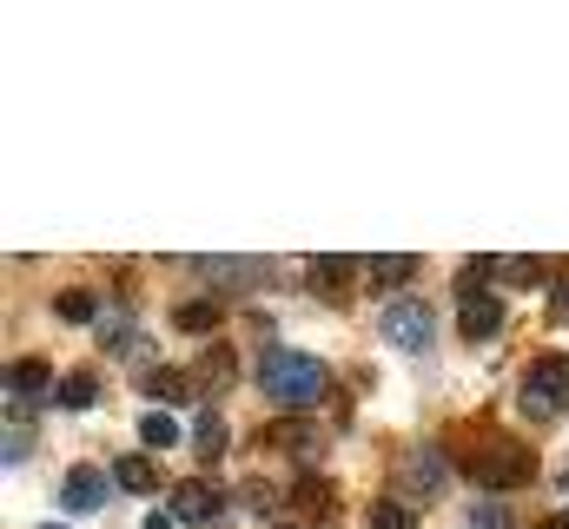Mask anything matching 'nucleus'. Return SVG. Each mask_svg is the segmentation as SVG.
Returning <instances> with one entry per match:
<instances>
[{
	"mask_svg": "<svg viewBox=\"0 0 569 529\" xmlns=\"http://www.w3.org/2000/svg\"><path fill=\"white\" fill-rule=\"evenodd\" d=\"M259 391L272 397V403H311V397H325V365L311 358V351H291V345H266V358H259Z\"/></svg>",
	"mask_w": 569,
	"mask_h": 529,
	"instance_id": "f257e3e1",
	"label": "nucleus"
},
{
	"mask_svg": "<svg viewBox=\"0 0 569 529\" xmlns=\"http://www.w3.org/2000/svg\"><path fill=\"white\" fill-rule=\"evenodd\" d=\"M463 470H470L477 483H490V490L537 483V457H530V443H517V437H483L477 450H463Z\"/></svg>",
	"mask_w": 569,
	"mask_h": 529,
	"instance_id": "f03ea898",
	"label": "nucleus"
},
{
	"mask_svg": "<svg viewBox=\"0 0 569 529\" xmlns=\"http://www.w3.org/2000/svg\"><path fill=\"white\" fill-rule=\"evenodd\" d=\"M523 417H537V423H550L557 410H569V358L563 351H543L530 371H523Z\"/></svg>",
	"mask_w": 569,
	"mask_h": 529,
	"instance_id": "7ed1b4c3",
	"label": "nucleus"
},
{
	"mask_svg": "<svg viewBox=\"0 0 569 529\" xmlns=\"http://www.w3.org/2000/svg\"><path fill=\"white\" fill-rule=\"evenodd\" d=\"M378 331H385V345H398V351H430L437 311H430L425 298H391L385 318H378Z\"/></svg>",
	"mask_w": 569,
	"mask_h": 529,
	"instance_id": "20e7f679",
	"label": "nucleus"
},
{
	"mask_svg": "<svg viewBox=\"0 0 569 529\" xmlns=\"http://www.w3.org/2000/svg\"><path fill=\"white\" fill-rule=\"evenodd\" d=\"M443 477H450V450H437V443H418L398 457V497L405 503H430L443 490Z\"/></svg>",
	"mask_w": 569,
	"mask_h": 529,
	"instance_id": "39448f33",
	"label": "nucleus"
},
{
	"mask_svg": "<svg viewBox=\"0 0 569 529\" xmlns=\"http://www.w3.org/2000/svg\"><path fill=\"white\" fill-rule=\"evenodd\" d=\"M457 291H463V338H477V345H483V338H497V331H503V318H510V311H503V298H490L477 271H463V285H457Z\"/></svg>",
	"mask_w": 569,
	"mask_h": 529,
	"instance_id": "423d86ee",
	"label": "nucleus"
},
{
	"mask_svg": "<svg viewBox=\"0 0 569 529\" xmlns=\"http://www.w3.org/2000/svg\"><path fill=\"white\" fill-rule=\"evenodd\" d=\"M107 497H113V477H107V470H93V463H73V470H67V483H60V503H67V510H80V517L107 510Z\"/></svg>",
	"mask_w": 569,
	"mask_h": 529,
	"instance_id": "0eeeda50",
	"label": "nucleus"
},
{
	"mask_svg": "<svg viewBox=\"0 0 569 529\" xmlns=\"http://www.w3.org/2000/svg\"><path fill=\"white\" fill-rule=\"evenodd\" d=\"M284 510H291V523H318V517H331V483L318 477V470H305V477H291L284 483Z\"/></svg>",
	"mask_w": 569,
	"mask_h": 529,
	"instance_id": "6e6552de",
	"label": "nucleus"
},
{
	"mask_svg": "<svg viewBox=\"0 0 569 529\" xmlns=\"http://www.w3.org/2000/svg\"><path fill=\"white\" fill-rule=\"evenodd\" d=\"M351 264H358V259H331V252H325V259L305 264V285H311L325 305H345V298H351V285H358V271H351Z\"/></svg>",
	"mask_w": 569,
	"mask_h": 529,
	"instance_id": "1a4fd4ad",
	"label": "nucleus"
},
{
	"mask_svg": "<svg viewBox=\"0 0 569 529\" xmlns=\"http://www.w3.org/2000/svg\"><path fill=\"white\" fill-rule=\"evenodd\" d=\"M219 510H226V503H219L212 483H179V490H172V517H179V523H212Z\"/></svg>",
	"mask_w": 569,
	"mask_h": 529,
	"instance_id": "9d476101",
	"label": "nucleus"
},
{
	"mask_svg": "<svg viewBox=\"0 0 569 529\" xmlns=\"http://www.w3.org/2000/svg\"><path fill=\"white\" fill-rule=\"evenodd\" d=\"M192 271H199L206 285H239V291L266 278V264L259 259H192Z\"/></svg>",
	"mask_w": 569,
	"mask_h": 529,
	"instance_id": "9b49d317",
	"label": "nucleus"
},
{
	"mask_svg": "<svg viewBox=\"0 0 569 529\" xmlns=\"http://www.w3.org/2000/svg\"><path fill=\"white\" fill-rule=\"evenodd\" d=\"M60 391L53 385V371H47V358H20V365H7V397L20 403V397H47Z\"/></svg>",
	"mask_w": 569,
	"mask_h": 529,
	"instance_id": "f8f14e48",
	"label": "nucleus"
},
{
	"mask_svg": "<svg viewBox=\"0 0 569 529\" xmlns=\"http://www.w3.org/2000/svg\"><path fill=\"white\" fill-rule=\"evenodd\" d=\"M226 443H232L226 417H219V410H199V417H192V450H199V463H219Z\"/></svg>",
	"mask_w": 569,
	"mask_h": 529,
	"instance_id": "ddd939ff",
	"label": "nucleus"
},
{
	"mask_svg": "<svg viewBox=\"0 0 569 529\" xmlns=\"http://www.w3.org/2000/svg\"><path fill=\"white\" fill-rule=\"evenodd\" d=\"M113 483H120V490H133V497H152V490H159V463L127 450V457L113 463Z\"/></svg>",
	"mask_w": 569,
	"mask_h": 529,
	"instance_id": "4468645a",
	"label": "nucleus"
},
{
	"mask_svg": "<svg viewBox=\"0 0 569 529\" xmlns=\"http://www.w3.org/2000/svg\"><path fill=\"white\" fill-rule=\"evenodd\" d=\"M140 385H146V397H159V403H186V397L199 391V385H192L186 371H172V365H152Z\"/></svg>",
	"mask_w": 569,
	"mask_h": 529,
	"instance_id": "2eb2a0df",
	"label": "nucleus"
},
{
	"mask_svg": "<svg viewBox=\"0 0 569 529\" xmlns=\"http://www.w3.org/2000/svg\"><path fill=\"white\" fill-rule=\"evenodd\" d=\"M192 371H199V378H192L199 391H206V397H219L226 385H232V351H226V345H212V351H206V358H199Z\"/></svg>",
	"mask_w": 569,
	"mask_h": 529,
	"instance_id": "dca6fc26",
	"label": "nucleus"
},
{
	"mask_svg": "<svg viewBox=\"0 0 569 529\" xmlns=\"http://www.w3.org/2000/svg\"><path fill=\"white\" fill-rule=\"evenodd\" d=\"M53 397H60L67 410H93V403H100V378H93V371H67Z\"/></svg>",
	"mask_w": 569,
	"mask_h": 529,
	"instance_id": "f3484780",
	"label": "nucleus"
},
{
	"mask_svg": "<svg viewBox=\"0 0 569 529\" xmlns=\"http://www.w3.org/2000/svg\"><path fill=\"white\" fill-rule=\"evenodd\" d=\"M140 437H146V450H172L186 430H179V417H172V410H146V417H140Z\"/></svg>",
	"mask_w": 569,
	"mask_h": 529,
	"instance_id": "a211bd4d",
	"label": "nucleus"
},
{
	"mask_svg": "<svg viewBox=\"0 0 569 529\" xmlns=\"http://www.w3.org/2000/svg\"><path fill=\"white\" fill-rule=\"evenodd\" d=\"M53 311H60L67 325H100V298H93V291H60Z\"/></svg>",
	"mask_w": 569,
	"mask_h": 529,
	"instance_id": "6ab92c4d",
	"label": "nucleus"
},
{
	"mask_svg": "<svg viewBox=\"0 0 569 529\" xmlns=\"http://www.w3.org/2000/svg\"><path fill=\"white\" fill-rule=\"evenodd\" d=\"M172 325H179V331H192V338H206V331L219 325V305H212V298H192V305H179V311H172Z\"/></svg>",
	"mask_w": 569,
	"mask_h": 529,
	"instance_id": "aec40b11",
	"label": "nucleus"
},
{
	"mask_svg": "<svg viewBox=\"0 0 569 529\" xmlns=\"http://www.w3.org/2000/svg\"><path fill=\"white\" fill-rule=\"evenodd\" d=\"M365 264H371V278H378V285H405L425 259H418V252H385V259H365Z\"/></svg>",
	"mask_w": 569,
	"mask_h": 529,
	"instance_id": "412c9836",
	"label": "nucleus"
},
{
	"mask_svg": "<svg viewBox=\"0 0 569 529\" xmlns=\"http://www.w3.org/2000/svg\"><path fill=\"white\" fill-rule=\"evenodd\" d=\"M371 529H418V517H411V503H371Z\"/></svg>",
	"mask_w": 569,
	"mask_h": 529,
	"instance_id": "4be33fe9",
	"label": "nucleus"
},
{
	"mask_svg": "<svg viewBox=\"0 0 569 529\" xmlns=\"http://www.w3.org/2000/svg\"><path fill=\"white\" fill-rule=\"evenodd\" d=\"M27 450H33V430L13 417V423H7V470H20V463H27Z\"/></svg>",
	"mask_w": 569,
	"mask_h": 529,
	"instance_id": "5701e85b",
	"label": "nucleus"
},
{
	"mask_svg": "<svg viewBox=\"0 0 569 529\" xmlns=\"http://www.w3.org/2000/svg\"><path fill=\"white\" fill-rule=\"evenodd\" d=\"M470 529H517L503 503H470Z\"/></svg>",
	"mask_w": 569,
	"mask_h": 529,
	"instance_id": "b1692460",
	"label": "nucleus"
},
{
	"mask_svg": "<svg viewBox=\"0 0 569 529\" xmlns=\"http://www.w3.org/2000/svg\"><path fill=\"white\" fill-rule=\"evenodd\" d=\"M550 318H557V325H569V271L550 285Z\"/></svg>",
	"mask_w": 569,
	"mask_h": 529,
	"instance_id": "393cba45",
	"label": "nucleus"
},
{
	"mask_svg": "<svg viewBox=\"0 0 569 529\" xmlns=\"http://www.w3.org/2000/svg\"><path fill=\"white\" fill-rule=\"evenodd\" d=\"M140 529H172V517H146V523Z\"/></svg>",
	"mask_w": 569,
	"mask_h": 529,
	"instance_id": "a878e982",
	"label": "nucleus"
},
{
	"mask_svg": "<svg viewBox=\"0 0 569 529\" xmlns=\"http://www.w3.org/2000/svg\"><path fill=\"white\" fill-rule=\"evenodd\" d=\"M543 529H569V510H563V517H550V523H543Z\"/></svg>",
	"mask_w": 569,
	"mask_h": 529,
	"instance_id": "bb28decb",
	"label": "nucleus"
},
{
	"mask_svg": "<svg viewBox=\"0 0 569 529\" xmlns=\"http://www.w3.org/2000/svg\"><path fill=\"white\" fill-rule=\"evenodd\" d=\"M40 529H67V523H40Z\"/></svg>",
	"mask_w": 569,
	"mask_h": 529,
	"instance_id": "cd10ccee",
	"label": "nucleus"
},
{
	"mask_svg": "<svg viewBox=\"0 0 569 529\" xmlns=\"http://www.w3.org/2000/svg\"><path fill=\"white\" fill-rule=\"evenodd\" d=\"M279 529H298V523H279Z\"/></svg>",
	"mask_w": 569,
	"mask_h": 529,
	"instance_id": "c85d7f7f",
	"label": "nucleus"
},
{
	"mask_svg": "<svg viewBox=\"0 0 569 529\" xmlns=\"http://www.w3.org/2000/svg\"><path fill=\"white\" fill-rule=\"evenodd\" d=\"M563 483H569V477H563Z\"/></svg>",
	"mask_w": 569,
	"mask_h": 529,
	"instance_id": "c756f323",
	"label": "nucleus"
}]
</instances>
